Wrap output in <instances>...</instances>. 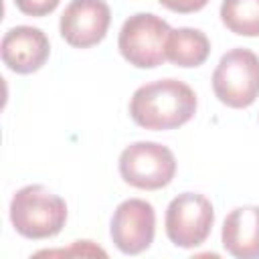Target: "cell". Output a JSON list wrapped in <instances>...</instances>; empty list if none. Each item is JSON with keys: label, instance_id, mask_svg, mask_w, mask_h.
<instances>
[{"label": "cell", "instance_id": "obj_1", "mask_svg": "<svg viewBox=\"0 0 259 259\" xmlns=\"http://www.w3.org/2000/svg\"><path fill=\"white\" fill-rule=\"evenodd\" d=\"M196 111L194 91L178 79H160L136 89L130 101L132 119L152 132L174 130L192 119Z\"/></svg>", "mask_w": 259, "mask_h": 259}, {"label": "cell", "instance_id": "obj_2", "mask_svg": "<svg viewBox=\"0 0 259 259\" xmlns=\"http://www.w3.org/2000/svg\"><path fill=\"white\" fill-rule=\"evenodd\" d=\"M67 221L65 200L40 184L20 188L10 200V223L26 239H49Z\"/></svg>", "mask_w": 259, "mask_h": 259}, {"label": "cell", "instance_id": "obj_3", "mask_svg": "<svg viewBox=\"0 0 259 259\" xmlns=\"http://www.w3.org/2000/svg\"><path fill=\"white\" fill-rule=\"evenodd\" d=\"M212 91L227 107H249L259 97V57L249 49L223 55L212 73Z\"/></svg>", "mask_w": 259, "mask_h": 259}, {"label": "cell", "instance_id": "obj_4", "mask_svg": "<svg viewBox=\"0 0 259 259\" xmlns=\"http://www.w3.org/2000/svg\"><path fill=\"white\" fill-rule=\"evenodd\" d=\"M170 26L164 18L152 12H138L130 16L117 38L121 57L138 69H154L166 61V40Z\"/></svg>", "mask_w": 259, "mask_h": 259}, {"label": "cell", "instance_id": "obj_5", "mask_svg": "<svg viewBox=\"0 0 259 259\" xmlns=\"http://www.w3.org/2000/svg\"><path fill=\"white\" fill-rule=\"evenodd\" d=\"M123 182L140 190H158L172 182L176 174L174 154L156 142H136L119 156Z\"/></svg>", "mask_w": 259, "mask_h": 259}, {"label": "cell", "instance_id": "obj_6", "mask_svg": "<svg viewBox=\"0 0 259 259\" xmlns=\"http://www.w3.org/2000/svg\"><path fill=\"white\" fill-rule=\"evenodd\" d=\"M214 223V210L206 196L196 192H182L170 200L166 208V235L182 249L198 247L210 235Z\"/></svg>", "mask_w": 259, "mask_h": 259}, {"label": "cell", "instance_id": "obj_7", "mask_svg": "<svg viewBox=\"0 0 259 259\" xmlns=\"http://www.w3.org/2000/svg\"><path fill=\"white\" fill-rule=\"evenodd\" d=\"M113 245L125 255H138L146 251L156 233V212L148 200L127 198L117 204L111 217Z\"/></svg>", "mask_w": 259, "mask_h": 259}, {"label": "cell", "instance_id": "obj_8", "mask_svg": "<svg viewBox=\"0 0 259 259\" xmlns=\"http://www.w3.org/2000/svg\"><path fill=\"white\" fill-rule=\"evenodd\" d=\"M111 12L105 0H73L61 14V36L75 49L101 42L107 34Z\"/></svg>", "mask_w": 259, "mask_h": 259}, {"label": "cell", "instance_id": "obj_9", "mask_svg": "<svg viewBox=\"0 0 259 259\" xmlns=\"http://www.w3.org/2000/svg\"><path fill=\"white\" fill-rule=\"evenodd\" d=\"M2 61L4 65L20 75L38 71L51 53L47 34L36 26H14L2 36Z\"/></svg>", "mask_w": 259, "mask_h": 259}, {"label": "cell", "instance_id": "obj_10", "mask_svg": "<svg viewBox=\"0 0 259 259\" xmlns=\"http://www.w3.org/2000/svg\"><path fill=\"white\" fill-rule=\"evenodd\" d=\"M223 247L239 259H259V206H239L223 223Z\"/></svg>", "mask_w": 259, "mask_h": 259}, {"label": "cell", "instance_id": "obj_11", "mask_svg": "<svg viewBox=\"0 0 259 259\" xmlns=\"http://www.w3.org/2000/svg\"><path fill=\"white\" fill-rule=\"evenodd\" d=\"M210 42L198 28H174L166 40V59L176 67H198L206 61Z\"/></svg>", "mask_w": 259, "mask_h": 259}, {"label": "cell", "instance_id": "obj_12", "mask_svg": "<svg viewBox=\"0 0 259 259\" xmlns=\"http://www.w3.org/2000/svg\"><path fill=\"white\" fill-rule=\"evenodd\" d=\"M223 24L241 36H259V0H223Z\"/></svg>", "mask_w": 259, "mask_h": 259}, {"label": "cell", "instance_id": "obj_13", "mask_svg": "<svg viewBox=\"0 0 259 259\" xmlns=\"http://www.w3.org/2000/svg\"><path fill=\"white\" fill-rule=\"evenodd\" d=\"M61 0H14L16 8L26 16H47L51 14Z\"/></svg>", "mask_w": 259, "mask_h": 259}, {"label": "cell", "instance_id": "obj_14", "mask_svg": "<svg viewBox=\"0 0 259 259\" xmlns=\"http://www.w3.org/2000/svg\"><path fill=\"white\" fill-rule=\"evenodd\" d=\"M208 0H160L162 6H166L172 12H180V14H190L196 12L200 8L206 6Z\"/></svg>", "mask_w": 259, "mask_h": 259}]
</instances>
